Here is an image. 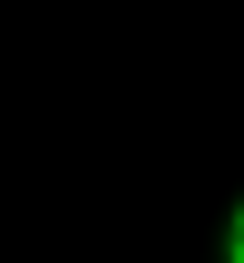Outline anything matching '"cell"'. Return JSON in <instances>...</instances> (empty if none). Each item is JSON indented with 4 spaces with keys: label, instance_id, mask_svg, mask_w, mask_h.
Returning <instances> with one entry per match:
<instances>
[{
    "label": "cell",
    "instance_id": "obj_1",
    "mask_svg": "<svg viewBox=\"0 0 244 263\" xmlns=\"http://www.w3.org/2000/svg\"><path fill=\"white\" fill-rule=\"evenodd\" d=\"M226 263H244V226H226Z\"/></svg>",
    "mask_w": 244,
    "mask_h": 263
},
{
    "label": "cell",
    "instance_id": "obj_2",
    "mask_svg": "<svg viewBox=\"0 0 244 263\" xmlns=\"http://www.w3.org/2000/svg\"><path fill=\"white\" fill-rule=\"evenodd\" d=\"M235 226H244V197H235Z\"/></svg>",
    "mask_w": 244,
    "mask_h": 263
}]
</instances>
